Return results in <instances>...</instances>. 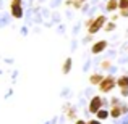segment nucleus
<instances>
[{
  "instance_id": "1",
  "label": "nucleus",
  "mask_w": 128,
  "mask_h": 124,
  "mask_svg": "<svg viewBox=\"0 0 128 124\" xmlns=\"http://www.w3.org/2000/svg\"><path fill=\"white\" fill-rule=\"evenodd\" d=\"M86 26H88V32H89V34H96V32H99L100 29L106 26V16L104 15L96 16L94 19H89V21L86 23Z\"/></svg>"
},
{
  "instance_id": "2",
  "label": "nucleus",
  "mask_w": 128,
  "mask_h": 124,
  "mask_svg": "<svg viewBox=\"0 0 128 124\" xmlns=\"http://www.w3.org/2000/svg\"><path fill=\"white\" fill-rule=\"evenodd\" d=\"M117 85V79L114 78V76H106V78L102 79V82L99 84V92L102 93H109L114 90V87Z\"/></svg>"
},
{
  "instance_id": "3",
  "label": "nucleus",
  "mask_w": 128,
  "mask_h": 124,
  "mask_svg": "<svg viewBox=\"0 0 128 124\" xmlns=\"http://www.w3.org/2000/svg\"><path fill=\"white\" fill-rule=\"evenodd\" d=\"M10 13L13 18L20 19L23 18V8H21V0H12L10 2Z\"/></svg>"
},
{
  "instance_id": "4",
  "label": "nucleus",
  "mask_w": 128,
  "mask_h": 124,
  "mask_svg": "<svg viewBox=\"0 0 128 124\" xmlns=\"http://www.w3.org/2000/svg\"><path fill=\"white\" fill-rule=\"evenodd\" d=\"M104 103H106V102L102 100V97H100V95L92 97V98H91V102H89V111L96 115L99 110H102V105H104Z\"/></svg>"
},
{
  "instance_id": "5",
  "label": "nucleus",
  "mask_w": 128,
  "mask_h": 124,
  "mask_svg": "<svg viewBox=\"0 0 128 124\" xmlns=\"http://www.w3.org/2000/svg\"><path fill=\"white\" fill-rule=\"evenodd\" d=\"M106 48H107V41H97L96 43H92L91 52H92L94 55H99V53H102Z\"/></svg>"
},
{
  "instance_id": "6",
  "label": "nucleus",
  "mask_w": 128,
  "mask_h": 124,
  "mask_svg": "<svg viewBox=\"0 0 128 124\" xmlns=\"http://www.w3.org/2000/svg\"><path fill=\"white\" fill-rule=\"evenodd\" d=\"M122 115H123V108H122L120 105H117V106H112V108H110V116H112V118L118 119Z\"/></svg>"
},
{
  "instance_id": "7",
  "label": "nucleus",
  "mask_w": 128,
  "mask_h": 124,
  "mask_svg": "<svg viewBox=\"0 0 128 124\" xmlns=\"http://www.w3.org/2000/svg\"><path fill=\"white\" fill-rule=\"evenodd\" d=\"M104 78H106V76H102V74H91L89 76V82L92 84V85H99Z\"/></svg>"
},
{
  "instance_id": "8",
  "label": "nucleus",
  "mask_w": 128,
  "mask_h": 124,
  "mask_svg": "<svg viewBox=\"0 0 128 124\" xmlns=\"http://www.w3.org/2000/svg\"><path fill=\"white\" fill-rule=\"evenodd\" d=\"M72 58H66L65 61H63V66H62V73L63 74H68L70 71H72Z\"/></svg>"
},
{
  "instance_id": "9",
  "label": "nucleus",
  "mask_w": 128,
  "mask_h": 124,
  "mask_svg": "<svg viewBox=\"0 0 128 124\" xmlns=\"http://www.w3.org/2000/svg\"><path fill=\"white\" fill-rule=\"evenodd\" d=\"M117 85H118L120 89H126L128 87V76H120V78L117 79Z\"/></svg>"
},
{
  "instance_id": "10",
  "label": "nucleus",
  "mask_w": 128,
  "mask_h": 124,
  "mask_svg": "<svg viewBox=\"0 0 128 124\" xmlns=\"http://www.w3.org/2000/svg\"><path fill=\"white\" fill-rule=\"evenodd\" d=\"M106 8H107V11H115V10L118 8V0H109Z\"/></svg>"
},
{
  "instance_id": "11",
  "label": "nucleus",
  "mask_w": 128,
  "mask_h": 124,
  "mask_svg": "<svg viewBox=\"0 0 128 124\" xmlns=\"http://www.w3.org/2000/svg\"><path fill=\"white\" fill-rule=\"evenodd\" d=\"M96 116H97L99 121H104V119H107L110 116V111H107V110H99V111L96 113Z\"/></svg>"
},
{
  "instance_id": "12",
  "label": "nucleus",
  "mask_w": 128,
  "mask_h": 124,
  "mask_svg": "<svg viewBox=\"0 0 128 124\" xmlns=\"http://www.w3.org/2000/svg\"><path fill=\"white\" fill-rule=\"evenodd\" d=\"M118 8L120 10H128V0H118Z\"/></svg>"
},
{
  "instance_id": "13",
  "label": "nucleus",
  "mask_w": 128,
  "mask_h": 124,
  "mask_svg": "<svg viewBox=\"0 0 128 124\" xmlns=\"http://www.w3.org/2000/svg\"><path fill=\"white\" fill-rule=\"evenodd\" d=\"M104 29H106V31L107 32H112L114 31V29H115V23H107V26H104Z\"/></svg>"
},
{
  "instance_id": "14",
  "label": "nucleus",
  "mask_w": 128,
  "mask_h": 124,
  "mask_svg": "<svg viewBox=\"0 0 128 124\" xmlns=\"http://www.w3.org/2000/svg\"><path fill=\"white\" fill-rule=\"evenodd\" d=\"M100 66H102L104 69H109L110 68V61H102V65H100Z\"/></svg>"
},
{
  "instance_id": "15",
  "label": "nucleus",
  "mask_w": 128,
  "mask_h": 124,
  "mask_svg": "<svg viewBox=\"0 0 128 124\" xmlns=\"http://www.w3.org/2000/svg\"><path fill=\"white\" fill-rule=\"evenodd\" d=\"M117 105H120L118 98H112V106H117Z\"/></svg>"
},
{
  "instance_id": "16",
  "label": "nucleus",
  "mask_w": 128,
  "mask_h": 124,
  "mask_svg": "<svg viewBox=\"0 0 128 124\" xmlns=\"http://www.w3.org/2000/svg\"><path fill=\"white\" fill-rule=\"evenodd\" d=\"M88 124H100L99 119H91V121H88Z\"/></svg>"
},
{
  "instance_id": "17",
  "label": "nucleus",
  "mask_w": 128,
  "mask_h": 124,
  "mask_svg": "<svg viewBox=\"0 0 128 124\" xmlns=\"http://www.w3.org/2000/svg\"><path fill=\"white\" fill-rule=\"evenodd\" d=\"M122 97H128V87L126 89H122Z\"/></svg>"
},
{
  "instance_id": "18",
  "label": "nucleus",
  "mask_w": 128,
  "mask_h": 124,
  "mask_svg": "<svg viewBox=\"0 0 128 124\" xmlns=\"http://www.w3.org/2000/svg\"><path fill=\"white\" fill-rule=\"evenodd\" d=\"M120 15L126 18V16H128V10H120Z\"/></svg>"
},
{
  "instance_id": "19",
  "label": "nucleus",
  "mask_w": 128,
  "mask_h": 124,
  "mask_svg": "<svg viewBox=\"0 0 128 124\" xmlns=\"http://www.w3.org/2000/svg\"><path fill=\"white\" fill-rule=\"evenodd\" d=\"M75 124H88V123H86V121H83V119H78V121H76Z\"/></svg>"
},
{
  "instance_id": "20",
  "label": "nucleus",
  "mask_w": 128,
  "mask_h": 124,
  "mask_svg": "<svg viewBox=\"0 0 128 124\" xmlns=\"http://www.w3.org/2000/svg\"><path fill=\"white\" fill-rule=\"evenodd\" d=\"M81 2H84V0H81Z\"/></svg>"
}]
</instances>
